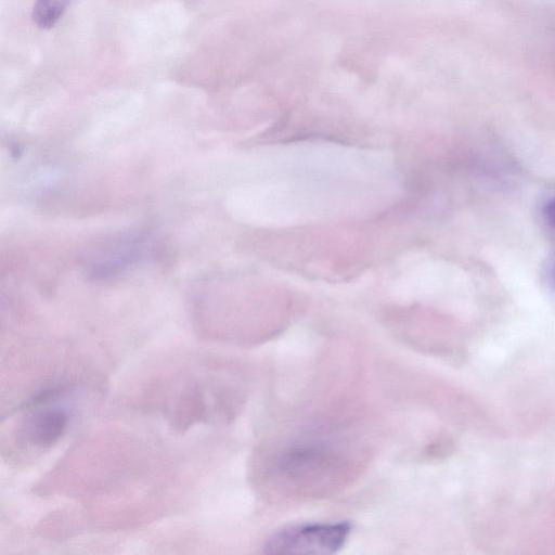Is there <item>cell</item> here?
Returning <instances> with one entry per match:
<instances>
[{"label":"cell","instance_id":"7","mask_svg":"<svg viewBox=\"0 0 555 555\" xmlns=\"http://www.w3.org/2000/svg\"><path fill=\"white\" fill-rule=\"evenodd\" d=\"M550 283L552 287L555 289V262L550 270Z\"/></svg>","mask_w":555,"mask_h":555},{"label":"cell","instance_id":"3","mask_svg":"<svg viewBox=\"0 0 555 555\" xmlns=\"http://www.w3.org/2000/svg\"><path fill=\"white\" fill-rule=\"evenodd\" d=\"M144 249V237L129 235L113 242L94 254L89 272L96 279H105L118 274L128 266L138 261Z\"/></svg>","mask_w":555,"mask_h":555},{"label":"cell","instance_id":"5","mask_svg":"<svg viewBox=\"0 0 555 555\" xmlns=\"http://www.w3.org/2000/svg\"><path fill=\"white\" fill-rule=\"evenodd\" d=\"M67 5L68 0H35L31 18L39 28L49 29L62 17Z\"/></svg>","mask_w":555,"mask_h":555},{"label":"cell","instance_id":"2","mask_svg":"<svg viewBox=\"0 0 555 555\" xmlns=\"http://www.w3.org/2000/svg\"><path fill=\"white\" fill-rule=\"evenodd\" d=\"M338 457L332 450L320 447H299L287 451L280 460L279 470L283 478L297 487H313L331 477Z\"/></svg>","mask_w":555,"mask_h":555},{"label":"cell","instance_id":"4","mask_svg":"<svg viewBox=\"0 0 555 555\" xmlns=\"http://www.w3.org/2000/svg\"><path fill=\"white\" fill-rule=\"evenodd\" d=\"M67 415L61 410H44L35 415L29 427L34 443L46 446L55 442L65 431Z\"/></svg>","mask_w":555,"mask_h":555},{"label":"cell","instance_id":"1","mask_svg":"<svg viewBox=\"0 0 555 555\" xmlns=\"http://www.w3.org/2000/svg\"><path fill=\"white\" fill-rule=\"evenodd\" d=\"M349 522L312 524L284 528L264 544L268 554H333L345 544Z\"/></svg>","mask_w":555,"mask_h":555},{"label":"cell","instance_id":"6","mask_svg":"<svg viewBox=\"0 0 555 555\" xmlns=\"http://www.w3.org/2000/svg\"><path fill=\"white\" fill-rule=\"evenodd\" d=\"M542 217L545 223L555 230V196L547 198L542 206Z\"/></svg>","mask_w":555,"mask_h":555}]
</instances>
